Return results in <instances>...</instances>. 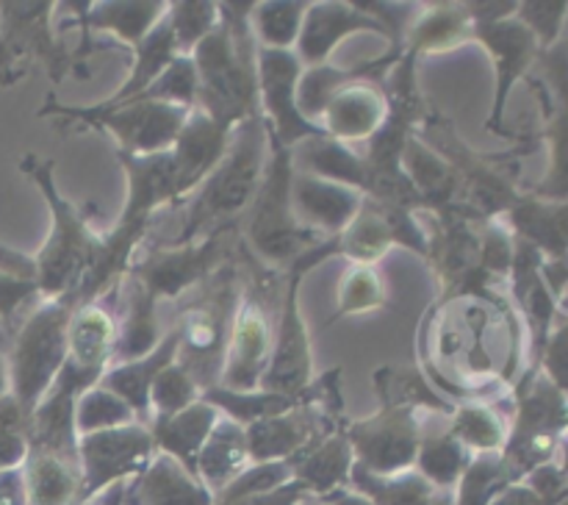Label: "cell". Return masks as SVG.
Here are the masks:
<instances>
[{"label":"cell","instance_id":"1","mask_svg":"<svg viewBox=\"0 0 568 505\" xmlns=\"http://www.w3.org/2000/svg\"><path fill=\"white\" fill-rule=\"evenodd\" d=\"M255 3H220V22L192 50L197 70V109L225 131L261 117L258 44L250 14Z\"/></svg>","mask_w":568,"mask_h":505},{"label":"cell","instance_id":"2","mask_svg":"<svg viewBox=\"0 0 568 505\" xmlns=\"http://www.w3.org/2000/svg\"><path fill=\"white\" fill-rule=\"evenodd\" d=\"M266 148H270V133H266L264 117H255V120L233 128L227 153L197 186V194L186 209V222H183L181 233L159 244H166V248L192 244L220 228L239 225L264 181Z\"/></svg>","mask_w":568,"mask_h":505},{"label":"cell","instance_id":"3","mask_svg":"<svg viewBox=\"0 0 568 505\" xmlns=\"http://www.w3.org/2000/svg\"><path fill=\"white\" fill-rule=\"evenodd\" d=\"M242 250L244 242L239 244V253L231 261H225L209 281L192 289L186 297H181V305H178L175 325H172L178 331L175 364L189 372L200 394L220 386L227 333H231L244 283Z\"/></svg>","mask_w":568,"mask_h":505},{"label":"cell","instance_id":"4","mask_svg":"<svg viewBox=\"0 0 568 505\" xmlns=\"http://www.w3.org/2000/svg\"><path fill=\"white\" fill-rule=\"evenodd\" d=\"M244 283L239 294L236 314L227 333L225 364H222V388L233 392H253L261 386L275 344V325L281 314L286 270H272L261 264L244 244Z\"/></svg>","mask_w":568,"mask_h":505},{"label":"cell","instance_id":"5","mask_svg":"<svg viewBox=\"0 0 568 505\" xmlns=\"http://www.w3.org/2000/svg\"><path fill=\"white\" fill-rule=\"evenodd\" d=\"M22 172L33 178L39 192L48 200L50 216H53L48 242H44L42 253L33 259L37 261L39 297L72 300L103 253V236H98L89 228L87 214L55 189L53 161H39L37 155H26Z\"/></svg>","mask_w":568,"mask_h":505},{"label":"cell","instance_id":"6","mask_svg":"<svg viewBox=\"0 0 568 505\" xmlns=\"http://www.w3.org/2000/svg\"><path fill=\"white\" fill-rule=\"evenodd\" d=\"M266 133H270V161H266L264 181H261L253 205L247 211L244 244L261 264L272 266V270H288L300 255L314 250L325 239L300 225V220L294 216L292 150L283 148L272 137L270 128H266Z\"/></svg>","mask_w":568,"mask_h":505},{"label":"cell","instance_id":"7","mask_svg":"<svg viewBox=\"0 0 568 505\" xmlns=\"http://www.w3.org/2000/svg\"><path fill=\"white\" fill-rule=\"evenodd\" d=\"M75 303L70 297L42 300L37 311L22 322L9 353V394L28 416L53 388L67 361V327Z\"/></svg>","mask_w":568,"mask_h":505},{"label":"cell","instance_id":"8","mask_svg":"<svg viewBox=\"0 0 568 505\" xmlns=\"http://www.w3.org/2000/svg\"><path fill=\"white\" fill-rule=\"evenodd\" d=\"M189 111L175 103H159V100H128L109 111H94L92 105H61L50 94L48 103L37 111V117H55L67 125L94 128L109 131L116 139V153L128 155H153L172 150Z\"/></svg>","mask_w":568,"mask_h":505},{"label":"cell","instance_id":"9","mask_svg":"<svg viewBox=\"0 0 568 505\" xmlns=\"http://www.w3.org/2000/svg\"><path fill=\"white\" fill-rule=\"evenodd\" d=\"M338 255L336 236L325 239L314 250L300 255L286 270V286L281 297V314L275 325V344H272V358L266 366L261 386L266 392L277 394H303L314 381V355H311V339L305 331V322L300 316V283L322 261Z\"/></svg>","mask_w":568,"mask_h":505},{"label":"cell","instance_id":"10","mask_svg":"<svg viewBox=\"0 0 568 505\" xmlns=\"http://www.w3.org/2000/svg\"><path fill=\"white\" fill-rule=\"evenodd\" d=\"M239 233V225H233L220 228L192 244H155L150 253L133 255L128 275L136 277L155 300H181L239 253V244L244 242Z\"/></svg>","mask_w":568,"mask_h":505},{"label":"cell","instance_id":"11","mask_svg":"<svg viewBox=\"0 0 568 505\" xmlns=\"http://www.w3.org/2000/svg\"><path fill=\"white\" fill-rule=\"evenodd\" d=\"M114 300V292H111ZM116 347V314L114 303L105 297L92 300L72 309L70 327H67V361L55 377L53 388H72L87 392L98 386L100 377L114 361Z\"/></svg>","mask_w":568,"mask_h":505},{"label":"cell","instance_id":"12","mask_svg":"<svg viewBox=\"0 0 568 505\" xmlns=\"http://www.w3.org/2000/svg\"><path fill=\"white\" fill-rule=\"evenodd\" d=\"M159 447L153 433L142 422L111 427V431L78 436V466H81V497H89L109 483H122L133 472H142L155 458Z\"/></svg>","mask_w":568,"mask_h":505},{"label":"cell","instance_id":"13","mask_svg":"<svg viewBox=\"0 0 568 505\" xmlns=\"http://www.w3.org/2000/svg\"><path fill=\"white\" fill-rule=\"evenodd\" d=\"M422 414L405 408H381L369 420L347 422L344 433L349 438V447L358 455V466L377 477L394 475L416 461L422 431Z\"/></svg>","mask_w":568,"mask_h":505},{"label":"cell","instance_id":"14","mask_svg":"<svg viewBox=\"0 0 568 505\" xmlns=\"http://www.w3.org/2000/svg\"><path fill=\"white\" fill-rule=\"evenodd\" d=\"M255 61H258V103L264 105L261 117L272 137L288 150H294L305 139L325 137V131L305 120L297 109V83L303 75L297 53L258 48Z\"/></svg>","mask_w":568,"mask_h":505},{"label":"cell","instance_id":"15","mask_svg":"<svg viewBox=\"0 0 568 505\" xmlns=\"http://www.w3.org/2000/svg\"><path fill=\"white\" fill-rule=\"evenodd\" d=\"M338 255H347L355 264L375 266L394 244L414 250V253L427 255L430 239L422 231L419 222L414 220V211L392 209L377 200L364 198L355 220L336 236Z\"/></svg>","mask_w":568,"mask_h":505},{"label":"cell","instance_id":"16","mask_svg":"<svg viewBox=\"0 0 568 505\" xmlns=\"http://www.w3.org/2000/svg\"><path fill=\"white\" fill-rule=\"evenodd\" d=\"M55 3L50 0H33V3H0V37H3L6 50L11 61L33 55L44 64L50 81L61 83L67 72H87L83 59L64 48L59 37L53 33Z\"/></svg>","mask_w":568,"mask_h":505},{"label":"cell","instance_id":"17","mask_svg":"<svg viewBox=\"0 0 568 505\" xmlns=\"http://www.w3.org/2000/svg\"><path fill=\"white\" fill-rule=\"evenodd\" d=\"M75 20L64 22L61 31L70 26L83 28V44L75 50L78 59L87 61L98 48H109L105 42H94L89 31H111L125 44L136 48L142 39L159 26L161 17L166 14V3L161 0H109V3H72Z\"/></svg>","mask_w":568,"mask_h":505},{"label":"cell","instance_id":"18","mask_svg":"<svg viewBox=\"0 0 568 505\" xmlns=\"http://www.w3.org/2000/svg\"><path fill=\"white\" fill-rule=\"evenodd\" d=\"M128 178V200L116 225L120 228H150L153 211L164 205L181 203L178 194V170L170 150L153 155L116 153Z\"/></svg>","mask_w":568,"mask_h":505},{"label":"cell","instance_id":"19","mask_svg":"<svg viewBox=\"0 0 568 505\" xmlns=\"http://www.w3.org/2000/svg\"><path fill=\"white\" fill-rule=\"evenodd\" d=\"M388 117V98L383 83L355 78L333 92L320 128L336 142H369Z\"/></svg>","mask_w":568,"mask_h":505},{"label":"cell","instance_id":"20","mask_svg":"<svg viewBox=\"0 0 568 505\" xmlns=\"http://www.w3.org/2000/svg\"><path fill=\"white\" fill-rule=\"evenodd\" d=\"M361 31H375L388 37L386 28L375 20L372 14L361 11L355 3H342V0H320V3H308L305 11L303 28L297 37V59L305 67L325 64L327 55L336 50V44L344 37H353Z\"/></svg>","mask_w":568,"mask_h":505},{"label":"cell","instance_id":"21","mask_svg":"<svg viewBox=\"0 0 568 505\" xmlns=\"http://www.w3.org/2000/svg\"><path fill=\"white\" fill-rule=\"evenodd\" d=\"M361 203H364V194L344 183L325 181V178L308 175V172L294 175L292 181L294 216L300 220V225L322 239L338 236L355 220Z\"/></svg>","mask_w":568,"mask_h":505},{"label":"cell","instance_id":"22","mask_svg":"<svg viewBox=\"0 0 568 505\" xmlns=\"http://www.w3.org/2000/svg\"><path fill=\"white\" fill-rule=\"evenodd\" d=\"M231 133L233 131H225V128L216 125L197 105L189 111L186 122H183L181 133H178L175 144L170 150L178 170V194H181V200L197 192L200 183L214 172L222 155L227 153Z\"/></svg>","mask_w":568,"mask_h":505},{"label":"cell","instance_id":"23","mask_svg":"<svg viewBox=\"0 0 568 505\" xmlns=\"http://www.w3.org/2000/svg\"><path fill=\"white\" fill-rule=\"evenodd\" d=\"M159 300L125 272L122 281L114 286V314H116V347L114 364L144 358L159 347L164 333L159 331V316H155Z\"/></svg>","mask_w":568,"mask_h":505},{"label":"cell","instance_id":"24","mask_svg":"<svg viewBox=\"0 0 568 505\" xmlns=\"http://www.w3.org/2000/svg\"><path fill=\"white\" fill-rule=\"evenodd\" d=\"M178 355V331L170 327L164 333V339L159 342V347L153 353H148L144 358L128 361V364H114L105 370V375L100 377L98 386L109 388L111 394H116L120 400H125L133 408L136 420L142 425L150 422V386H153L155 375L164 370L166 364H172Z\"/></svg>","mask_w":568,"mask_h":505},{"label":"cell","instance_id":"25","mask_svg":"<svg viewBox=\"0 0 568 505\" xmlns=\"http://www.w3.org/2000/svg\"><path fill=\"white\" fill-rule=\"evenodd\" d=\"M220 411L209 405L205 400H197L189 408H183L175 416H159L150 422V433L159 447V453L172 455L186 472L197 475V455L203 450L205 438L214 431Z\"/></svg>","mask_w":568,"mask_h":505},{"label":"cell","instance_id":"26","mask_svg":"<svg viewBox=\"0 0 568 505\" xmlns=\"http://www.w3.org/2000/svg\"><path fill=\"white\" fill-rule=\"evenodd\" d=\"M471 37L480 39V42L494 53V61H497V98H494L491 128L499 131L505 98H508L510 87H514V81L519 78V72L525 70V64L530 61L532 33L530 28L519 26V22L497 20L475 26V33H471Z\"/></svg>","mask_w":568,"mask_h":505},{"label":"cell","instance_id":"27","mask_svg":"<svg viewBox=\"0 0 568 505\" xmlns=\"http://www.w3.org/2000/svg\"><path fill=\"white\" fill-rule=\"evenodd\" d=\"M128 497L133 505H209L211 497L200 486L197 475L183 469L172 455L155 453L136 477Z\"/></svg>","mask_w":568,"mask_h":505},{"label":"cell","instance_id":"28","mask_svg":"<svg viewBox=\"0 0 568 505\" xmlns=\"http://www.w3.org/2000/svg\"><path fill=\"white\" fill-rule=\"evenodd\" d=\"M403 170L416 186V192H419L425 211L438 214V211H449L458 205L460 186L453 164L442 159L433 148H427L416 133L403 150Z\"/></svg>","mask_w":568,"mask_h":505},{"label":"cell","instance_id":"29","mask_svg":"<svg viewBox=\"0 0 568 505\" xmlns=\"http://www.w3.org/2000/svg\"><path fill=\"white\" fill-rule=\"evenodd\" d=\"M381 397V408H405V411H433V414L453 416L458 405L449 403L430 377L419 370V366H381L372 375Z\"/></svg>","mask_w":568,"mask_h":505},{"label":"cell","instance_id":"30","mask_svg":"<svg viewBox=\"0 0 568 505\" xmlns=\"http://www.w3.org/2000/svg\"><path fill=\"white\" fill-rule=\"evenodd\" d=\"M427 9L430 11H425L414 26L405 28V53L419 59L425 53H444L469 42L475 22L466 11V3H430Z\"/></svg>","mask_w":568,"mask_h":505},{"label":"cell","instance_id":"31","mask_svg":"<svg viewBox=\"0 0 568 505\" xmlns=\"http://www.w3.org/2000/svg\"><path fill=\"white\" fill-rule=\"evenodd\" d=\"M178 55L181 53H178L175 33H172L170 20H166V14H164L159 20V26H155L153 31L142 39V44H136V48H133V70H131V75H128V81L122 83V87L116 89L109 100H103V103H94L92 109L109 111V109H114V105H122V103H128L131 98H136V94H142L144 89H148L150 83H153L155 78H159L161 72H164L166 67L178 59Z\"/></svg>","mask_w":568,"mask_h":505},{"label":"cell","instance_id":"32","mask_svg":"<svg viewBox=\"0 0 568 505\" xmlns=\"http://www.w3.org/2000/svg\"><path fill=\"white\" fill-rule=\"evenodd\" d=\"M247 461L250 453L244 427L220 414L214 431L205 438L203 450H200L197 455V475L203 477L211 488L225 492V488L242 475Z\"/></svg>","mask_w":568,"mask_h":505},{"label":"cell","instance_id":"33","mask_svg":"<svg viewBox=\"0 0 568 505\" xmlns=\"http://www.w3.org/2000/svg\"><path fill=\"white\" fill-rule=\"evenodd\" d=\"M292 159L303 161L308 175L344 183V186L355 189L361 194H364L366 183H369V164H366V159L355 155L347 144L336 142L327 133L300 142L292 150Z\"/></svg>","mask_w":568,"mask_h":505},{"label":"cell","instance_id":"34","mask_svg":"<svg viewBox=\"0 0 568 505\" xmlns=\"http://www.w3.org/2000/svg\"><path fill=\"white\" fill-rule=\"evenodd\" d=\"M26 486L31 505H70L81 497V466L78 458L50 453H28Z\"/></svg>","mask_w":568,"mask_h":505},{"label":"cell","instance_id":"35","mask_svg":"<svg viewBox=\"0 0 568 505\" xmlns=\"http://www.w3.org/2000/svg\"><path fill=\"white\" fill-rule=\"evenodd\" d=\"M209 405H214L222 416L239 422L242 427L253 425L258 420H270V416L288 414V411L300 408V405L311 403V388L303 394H277L266 392V388H253V392H233V388L214 386L209 392L200 394Z\"/></svg>","mask_w":568,"mask_h":505},{"label":"cell","instance_id":"36","mask_svg":"<svg viewBox=\"0 0 568 505\" xmlns=\"http://www.w3.org/2000/svg\"><path fill=\"white\" fill-rule=\"evenodd\" d=\"M347 425V422H344ZM344 425L338 431H333L331 436H325L322 442L311 444L305 453H300L297 458H292V472H297L300 483L303 486L314 488H333L342 481H347V475L353 472V447H349V438L344 433Z\"/></svg>","mask_w":568,"mask_h":505},{"label":"cell","instance_id":"37","mask_svg":"<svg viewBox=\"0 0 568 505\" xmlns=\"http://www.w3.org/2000/svg\"><path fill=\"white\" fill-rule=\"evenodd\" d=\"M305 11H308L305 0H264V3H255L253 14H250L255 44L272 50H292L297 44Z\"/></svg>","mask_w":568,"mask_h":505},{"label":"cell","instance_id":"38","mask_svg":"<svg viewBox=\"0 0 568 505\" xmlns=\"http://www.w3.org/2000/svg\"><path fill=\"white\" fill-rule=\"evenodd\" d=\"M136 414L125 400L111 394L109 388L92 386L78 394L75 400V431L78 436H89L98 431H111V427L133 425Z\"/></svg>","mask_w":568,"mask_h":505},{"label":"cell","instance_id":"39","mask_svg":"<svg viewBox=\"0 0 568 505\" xmlns=\"http://www.w3.org/2000/svg\"><path fill=\"white\" fill-rule=\"evenodd\" d=\"M416 461H419L422 477H427L436 486H449L469 466V450L447 427L444 433H425L422 436Z\"/></svg>","mask_w":568,"mask_h":505},{"label":"cell","instance_id":"40","mask_svg":"<svg viewBox=\"0 0 568 505\" xmlns=\"http://www.w3.org/2000/svg\"><path fill=\"white\" fill-rule=\"evenodd\" d=\"M388 303V289L377 266L372 264H355L353 270L344 272L342 286H338V309L331 322L342 320V316L366 314V311H377Z\"/></svg>","mask_w":568,"mask_h":505},{"label":"cell","instance_id":"41","mask_svg":"<svg viewBox=\"0 0 568 505\" xmlns=\"http://www.w3.org/2000/svg\"><path fill=\"white\" fill-rule=\"evenodd\" d=\"M166 20H170L172 33H175L178 53L192 55V50L220 22V3H211V0H178V3H166Z\"/></svg>","mask_w":568,"mask_h":505},{"label":"cell","instance_id":"42","mask_svg":"<svg viewBox=\"0 0 568 505\" xmlns=\"http://www.w3.org/2000/svg\"><path fill=\"white\" fill-rule=\"evenodd\" d=\"M355 483L381 497L383 505H449L447 497L433 492L430 481L422 475H405L397 481H383V477H372L364 466H353Z\"/></svg>","mask_w":568,"mask_h":505},{"label":"cell","instance_id":"43","mask_svg":"<svg viewBox=\"0 0 568 505\" xmlns=\"http://www.w3.org/2000/svg\"><path fill=\"white\" fill-rule=\"evenodd\" d=\"M200 400L197 383L189 377V372L181 364H166L164 370L155 375L153 386H150V422L159 416H175L183 408ZM148 422V425H150Z\"/></svg>","mask_w":568,"mask_h":505},{"label":"cell","instance_id":"44","mask_svg":"<svg viewBox=\"0 0 568 505\" xmlns=\"http://www.w3.org/2000/svg\"><path fill=\"white\" fill-rule=\"evenodd\" d=\"M449 433L464 444L466 450H497L503 444V422L491 405L464 403L455 408Z\"/></svg>","mask_w":568,"mask_h":505},{"label":"cell","instance_id":"45","mask_svg":"<svg viewBox=\"0 0 568 505\" xmlns=\"http://www.w3.org/2000/svg\"><path fill=\"white\" fill-rule=\"evenodd\" d=\"M131 100H159V103H175L183 105V109H194L197 105V70H194L192 55H178L142 94Z\"/></svg>","mask_w":568,"mask_h":505},{"label":"cell","instance_id":"46","mask_svg":"<svg viewBox=\"0 0 568 505\" xmlns=\"http://www.w3.org/2000/svg\"><path fill=\"white\" fill-rule=\"evenodd\" d=\"M31 297H39V286L33 277L0 272V322L3 325H9L17 311H20V305L28 303Z\"/></svg>","mask_w":568,"mask_h":505},{"label":"cell","instance_id":"47","mask_svg":"<svg viewBox=\"0 0 568 505\" xmlns=\"http://www.w3.org/2000/svg\"><path fill=\"white\" fill-rule=\"evenodd\" d=\"M305 486L303 483H288V486H277L272 492H261V494H236L227 492L222 494L220 505H294L300 497H303Z\"/></svg>","mask_w":568,"mask_h":505},{"label":"cell","instance_id":"48","mask_svg":"<svg viewBox=\"0 0 568 505\" xmlns=\"http://www.w3.org/2000/svg\"><path fill=\"white\" fill-rule=\"evenodd\" d=\"M28 458V442L26 433L14 431V427H0V472L17 469L26 464Z\"/></svg>","mask_w":568,"mask_h":505},{"label":"cell","instance_id":"49","mask_svg":"<svg viewBox=\"0 0 568 505\" xmlns=\"http://www.w3.org/2000/svg\"><path fill=\"white\" fill-rule=\"evenodd\" d=\"M14 78H20V72L14 70V61H11L9 50H6L3 37H0V83H11Z\"/></svg>","mask_w":568,"mask_h":505},{"label":"cell","instance_id":"50","mask_svg":"<svg viewBox=\"0 0 568 505\" xmlns=\"http://www.w3.org/2000/svg\"><path fill=\"white\" fill-rule=\"evenodd\" d=\"M9 394V364H6L3 353H0V400Z\"/></svg>","mask_w":568,"mask_h":505},{"label":"cell","instance_id":"51","mask_svg":"<svg viewBox=\"0 0 568 505\" xmlns=\"http://www.w3.org/2000/svg\"><path fill=\"white\" fill-rule=\"evenodd\" d=\"M336 505H372V503H366L364 497H355V494H338Z\"/></svg>","mask_w":568,"mask_h":505}]
</instances>
